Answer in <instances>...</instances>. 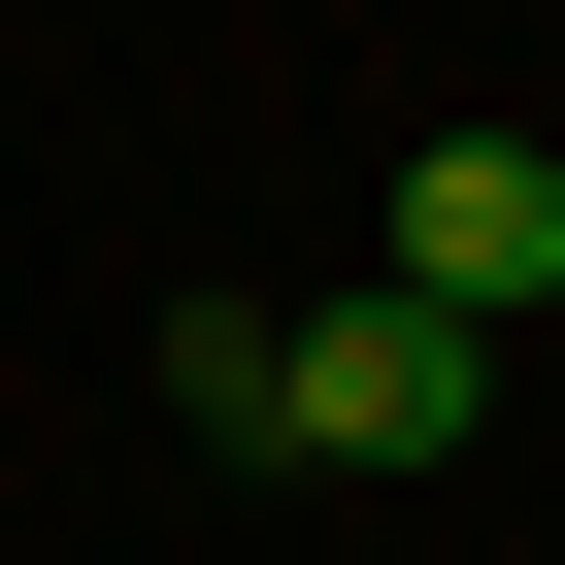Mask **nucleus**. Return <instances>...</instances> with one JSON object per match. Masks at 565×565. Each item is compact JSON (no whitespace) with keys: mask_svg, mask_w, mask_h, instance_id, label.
<instances>
[{"mask_svg":"<svg viewBox=\"0 0 565 565\" xmlns=\"http://www.w3.org/2000/svg\"><path fill=\"white\" fill-rule=\"evenodd\" d=\"M167 433H233V466H366V499H433V466L499 433V333H433L399 266H366V300H167Z\"/></svg>","mask_w":565,"mask_h":565,"instance_id":"obj_1","label":"nucleus"},{"mask_svg":"<svg viewBox=\"0 0 565 565\" xmlns=\"http://www.w3.org/2000/svg\"><path fill=\"white\" fill-rule=\"evenodd\" d=\"M399 300H433V333H532V300H565V167H532V134H433V167H399Z\"/></svg>","mask_w":565,"mask_h":565,"instance_id":"obj_2","label":"nucleus"}]
</instances>
